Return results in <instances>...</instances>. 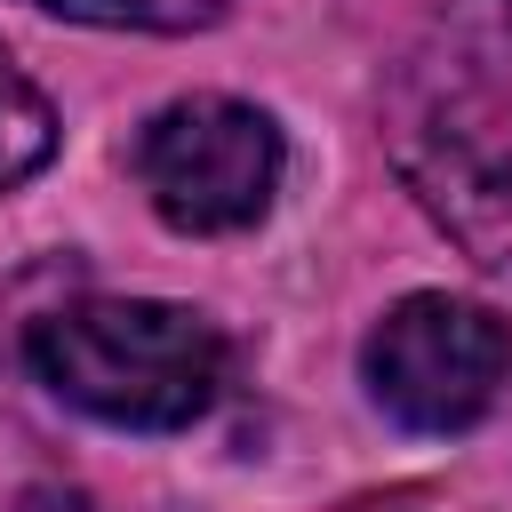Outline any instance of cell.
Here are the masks:
<instances>
[{"label": "cell", "mask_w": 512, "mask_h": 512, "mask_svg": "<svg viewBox=\"0 0 512 512\" xmlns=\"http://www.w3.org/2000/svg\"><path fill=\"white\" fill-rule=\"evenodd\" d=\"M56 152V112L48 96L16 72V56L0 48V192H16L24 176H40Z\"/></svg>", "instance_id": "5b68a950"}, {"label": "cell", "mask_w": 512, "mask_h": 512, "mask_svg": "<svg viewBox=\"0 0 512 512\" xmlns=\"http://www.w3.org/2000/svg\"><path fill=\"white\" fill-rule=\"evenodd\" d=\"M384 136L440 232H456L488 272H512V80L464 40L408 56Z\"/></svg>", "instance_id": "7a4b0ae2"}, {"label": "cell", "mask_w": 512, "mask_h": 512, "mask_svg": "<svg viewBox=\"0 0 512 512\" xmlns=\"http://www.w3.org/2000/svg\"><path fill=\"white\" fill-rule=\"evenodd\" d=\"M360 384L408 432H464L512 384V328L448 288L400 296L360 344Z\"/></svg>", "instance_id": "3957f363"}, {"label": "cell", "mask_w": 512, "mask_h": 512, "mask_svg": "<svg viewBox=\"0 0 512 512\" xmlns=\"http://www.w3.org/2000/svg\"><path fill=\"white\" fill-rule=\"evenodd\" d=\"M24 360L64 408L120 432H184L224 392V336L160 296H72L24 328Z\"/></svg>", "instance_id": "6da1fadb"}, {"label": "cell", "mask_w": 512, "mask_h": 512, "mask_svg": "<svg viewBox=\"0 0 512 512\" xmlns=\"http://www.w3.org/2000/svg\"><path fill=\"white\" fill-rule=\"evenodd\" d=\"M136 184L176 232H248L280 192V128L240 96H176L136 128Z\"/></svg>", "instance_id": "277c9868"}, {"label": "cell", "mask_w": 512, "mask_h": 512, "mask_svg": "<svg viewBox=\"0 0 512 512\" xmlns=\"http://www.w3.org/2000/svg\"><path fill=\"white\" fill-rule=\"evenodd\" d=\"M32 8H56L72 24H112V32H208L224 24L232 0H32Z\"/></svg>", "instance_id": "8992f818"}, {"label": "cell", "mask_w": 512, "mask_h": 512, "mask_svg": "<svg viewBox=\"0 0 512 512\" xmlns=\"http://www.w3.org/2000/svg\"><path fill=\"white\" fill-rule=\"evenodd\" d=\"M16 512H96L80 488H56V480H40V488H24L16 496Z\"/></svg>", "instance_id": "52a82bcc"}]
</instances>
